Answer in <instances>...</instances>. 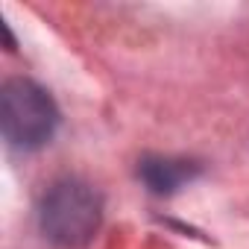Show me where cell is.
<instances>
[{
    "instance_id": "6da1fadb",
    "label": "cell",
    "mask_w": 249,
    "mask_h": 249,
    "mask_svg": "<svg viewBox=\"0 0 249 249\" xmlns=\"http://www.w3.org/2000/svg\"><path fill=\"white\" fill-rule=\"evenodd\" d=\"M38 223L50 243L62 249H82L100 231L103 196L82 179H59L41 196Z\"/></svg>"
},
{
    "instance_id": "7a4b0ae2",
    "label": "cell",
    "mask_w": 249,
    "mask_h": 249,
    "mask_svg": "<svg viewBox=\"0 0 249 249\" xmlns=\"http://www.w3.org/2000/svg\"><path fill=\"white\" fill-rule=\"evenodd\" d=\"M59 126L53 97L27 76H12L0 88V129L15 150L44 147Z\"/></svg>"
},
{
    "instance_id": "3957f363",
    "label": "cell",
    "mask_w": 249,
    "mask_h": 249,
    "mask_svg": "<svg viewBox=\"0 0 249 249\" xmlns=\"http://www.w3.org/2000/svg\"><path fill=\"white\" fill-rule=\"evenodd\" d=\"M202 173L199 161L176 159V156H144L138 161V179L159 196H170L179 188L191 185Z\"/></svg>"
}]
</instances>
